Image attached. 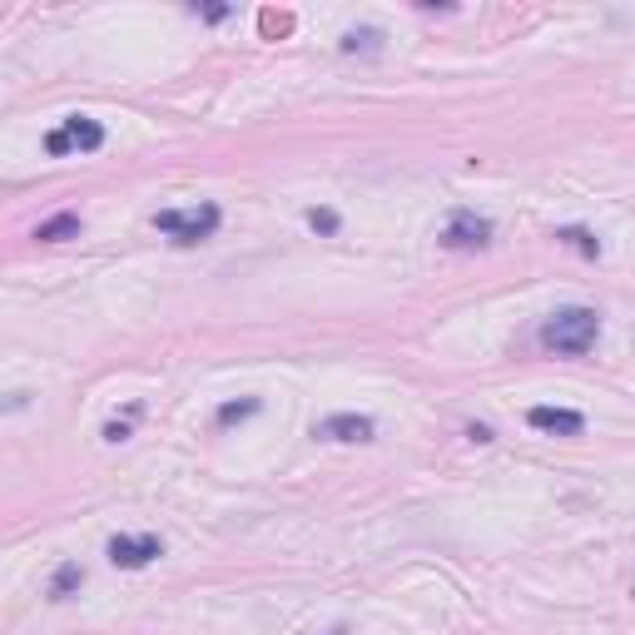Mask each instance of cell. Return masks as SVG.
Wrapping results in <instances>:
<instances>
[{
  "label": "cell",
  "mask_w": 635,
  "mask_h": 635,
  "mask_svg": "<svg viewBox=\"0 0 635 635\" xmlns=\"http://www.w3.org/2000/svg\"><path fill=\"white\" fill-rule=\"evenodd\" d=\"M601 338V313L596 308H556L541 328V343L561 358H586Z\"/></svg>",
  "instance_id": "cell-1"
},
{
  "label": "cell",
  "mask_w": 635,
  "mask_h": 635,
  "mask_svg": "<svg viewBox=\"0 0 635 635\" xmlns=\"http://www.w3.org/2000/svg\"><path fill=\"white\" fill-rule=\"evenodd\" d=\"M219 204H194V209H159L154 214V229L174 244H204L219 234Z\"/></svg>",
  "instance_id": "cell-2"
},
{
  "label": "cell",
  "mask_w": 635,
  "mask_h": 635,
  "mask_svg": "<svg viewBox=\"0 0 635 635\" xmlns=\"http://www.w3.org/2000/svg\"><path fill=\"white\" fill-rule=\"evenodd\" d=\"M105 144V125L100 120H90V115H70L65 125H55L50 134H45V154L50 159H65V154H95Z\"/></svg>",
  "instance_id": "cell-3"
},
{
  "label": "cell",
  "mask_w": 635,
  "mask_h": 635,
  "mask_svg": "<svg viewBox=\"0 0 635 635\" xmlns=\"http://www.w3.org/2000/svg\"><path fill=\"white\" fill-rule=\"evenodd\" d=\"M487 244H492V219H482L477 209H457L442 224V249L467 254V249H487Z\"/></svg>",
  "instance_id": "cell-4"
},
{
  "label": "cell",
  "mask_w": 635,
  "mask_h": 635,
  "mask_svg": "<svg viewBox=\"0 0 635 635\" xmlns=\"http://www.w3.org/2000/svg\"><path fill=\"white\" fill-rule=\"evenodd\" d=\"M373 417H363V412H333V417H323V422H313V437H323V442H373Z\"/></svg>",
  "instance_id": "cell-5"
},
{
  "label": "cell",
  "mask_w": 635,
  "mask_h": 635,
  "mask_svg": "<svg viewBox=\"0 0 635 635\" xmlns=\"http://www.w3.org/2000/svg\"><path fill=\"white\" fill-rule=\"evenodd\" d=\"M154 556H164V541L159 536H115L110 541V561L120 566V571H139V566H149Z\"/></svg>",
  "instance_id": "cell-6"
},
{
  "label": "cell",
  "mask_w": 635,
  "mask_h": 635,
  "mask_svg": "<svg viewBox=\"0 0 635 635\" xmlns=\"http://www.w3.org/2000/svg\"><path fill=\"white\" fill-rule=\"evenodd\" d=\"M526 422H531L536 432H546V437H581V432H586V417L571 412V407H531Z\"/></svg>",
  "instance_id": "cell-7"
},
{
  "label": "cell",
  "mask_w": 635,
  "mask_h": 635,
  "mask_svg": "<svg viewBox=\"0 0 635 635\" xmlns=\"http://www.w3.org/2000/svg\"><path fill=\"white\" fill-rule=\"evenodd\" d=\"M80 586H85V566H80V561H65V566H55V576H50V601H70Z\"/></svg>",
  "instance_id": "cell-8"
},
{
  "label": "cell",
  "mask_w": 635,
  "mask_h": 635,
  "mask_svg": "<svg viewBox=\"0 0 635 635\" xmlns=\"http://www.w3.org/2000/svg\"><path fill=\"white\" fill-rule=\"evenodd\" d=\"M35 239H45V244H60V239H80V214H55V219H45V224L35 229Z\"/></svg>",
  "instance_id": "cell-9"
},
{
  "label": "cell",
  "mask_w": 635,
  "mask_h": 635,
  "mask_svg": "<svg viewBox=\"0 0 635 635\" xmlns=\"http://www.w3.org/2000/svg\"><path fill=\"white\" fill-rule=\"evenodd\" d=\"M556 239H561L566 249H576L581 258H601V239H596L591 229H576V224H571V229H556Z\"/></svg>",
  "instance_id": "cell-10"
},
{
  "label": "cell",
  "mask_w": 635,
  "mask_h": 635,
  "mask_svg": "<svg viewBox=\"0 0 635 635\" xmlns=\"http://www.w3.org/2000/svg\"><path fill=\"white\" fill-rule=\"evenodd\" d=\"M343 50H348V55H358V50L373 55V50H382V30H373V25H353V30L343 35Z\"/></svg>",
  "instance_id": "cell-11"
},
{
  "label": "cell",
  "mask_w": 635,
  "mask_h": 635,
  "mask_svg": "<svg viewBox=\"0 0 635 635\" xmlns=\"http://www.w3.org/2000/svg\"><path fill=\"white\" fill-rule=\"evenodd\" d=\"M258 412V397H244V402H224L219 407V422H239V417H254Z\"/></svg>",
  "instance_id": "cell-12"
},
{
  "label": "cell",
  "mask_w": 635,
  "mask_h": 635,
  "mask_svg": "<svg viewBox=\"0 0 635 635\" xmlns=\"http://www.w3.org/2000/svg\"><path fill=\"white\" fill-rule=\"evenodd\" d=\"M308 224H313L318 234H338V214H333V209H308Z\"/></svg>",
  "instance_id": "cell-13"
},
{
  "label": "cell",
  "mask_w": 635,
  "mask_h": 635,
  "mask_svg": "<svg viewBox=\"0 0 635 635\" xmlns=\"http://www.w3.org/2000/svg\"><path fill=\"white\" fill-rule=\"evenodd\" d=\"M288 25H293V20H288V15H273V10H263V30H268V35H273V30H278V35H283V30H288Z\"/></svg>",
  "instance_id": "cell-14"
},
{
  "label": "cell",
  "mask_w": 635,
  "mask_h": 635,
  "mask_svg": "<svg viewBox=\"0 0 635 635\" xmlns=\"http://www.w3.org/2000/svg\"><path fill=\"white\" fill-rule=\"evenodd\" d=\"M105 442H115V447L129 442V422H110V427H105Z\"/></svg>",
  "instance_id": "cell-15"
},
{
  "label": "cell",
  "mask_w": 635,
  "mask_h": 635,
  "mask_svg": "<svg viewBox=\"0 0 635 635\" xmlns=\"http://www.w3.org/2000/svg\"><path fill=\"white\" fill-rule=\"evenodd\" d=\"M467 437H472V442H492V427H482V422H472V427H467Z\"/></svg>",
  "instance_id": "cell-16"
},
{
  "label": "cell",
  "mask_w": 635,
  "mask_h": 635,
  "mask_svg": "<svg viewBox=\"0 0 635 635\" xmlns=\"http://www.w3.org/2000/svg\"><path fill=\"white\" fill-rule=\"evenodd\" d=\"M194 15H204V20H224V15H229V5H209V10H194Z\"/></svg>",
  "instance_id": "cell-17"
},
{
  "label": "cell",
  "mask_w": 635,
  "mask_h": 635,
  "mask_svg": "<svg viewBox=\"0 0 635 635\" xmlns=\"http://www.w3.org/2000/svg\"><path fill=\"white\" fill-rule=\"evenodd\" d=\"M328 635H348V631H328Z\"/></svg>",
  "instance_id": "cell-18"
}]
</instances>
